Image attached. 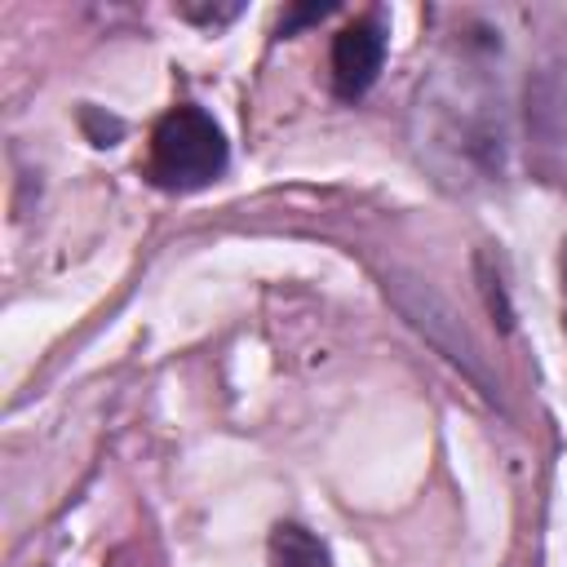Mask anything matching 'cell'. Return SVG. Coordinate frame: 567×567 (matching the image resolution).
Here are the masks:
<instances>
[{"mask_svg": "<svg viewBox=\"0 0 567 567\" xmlns=\"http://www.w3.org/2000/svg\"><path fill=\"white\" fill-rule=\"evenodd\" d=\"M563 319H567V244H563Z\"/></svg>", "mask_w": 567, "mask_h": 567, "instance_id": "8992f818", "label": "cell"}, {"mask_svg": "<svg viewBox=\"0 0 567 567\" xmlns=\"http://www.w3.org/2000/svg\"><path fill=\"white\" fill-rule=\"evenodd\" d=\"M270 567H332V554L301 523H279L270 532Z\"/></svg>", "mask_w": 567, "mask_h": 567, "instance_id": "3957f363", "label": "cell"}, {"mask_svg": "<svg viewBox=\"0 0 567 567\" xmlns=\"http://www.w3.org/2000/svg\"><path fill=\"white\" fill-rule=\"evenodd\" d=\"M385 62V27L381 18H354L332 40V93L341 102H359Z\"/></svg>", "mask_w": 567, "mask_h": 567, "instance_id": "7a4b0ae2", "label": "cell"}, {"mask_svg": "<svg viewBox=\"0 0 567 567\" xmlns=\"http://www.w3.org/2000/svg\"><path fill=\"white\" fill-rule=\"evenodd\" d=\"M239 9H244V4H226V9H217V4H213V9H195V4H186L182 18H190V22H213V27H217V22H230Z\"/></svg>", "mask_w": 567, "mask_h": 567, "instance_id": "5b68a950", "label": "cell"}, {"mask_svg": "<svg viewBox=\"0 0 567 567\" xmlns=\"http://www.w3.org/2000/svg\"><path fill=\"white\" fill-rule=\"evenodd\" d=\"M337 4L328 0V4H292V9H284V18H279V35H297L301 27H310V22H319V18H328Z\"/></svg>", "mask_w": 567, "mask_h": 567, "instance_id": "277c9868", "label": "cell"}, {"mask_svg": "<svg viewBox=\"0 0 567 567\" xmlns=\"http://www.w3.org/2000/svg\"><path fill=\"white\" fill-rule=\"evenodd\" d=\"M230 146L221 124L199 106H173L151 133V182L159 190H204L226 173Z\"/></svg>", "mask_w": 567, "mask_h": 567, "instance_id": "6da1fadb", "label": "cell"}]
</instances>
